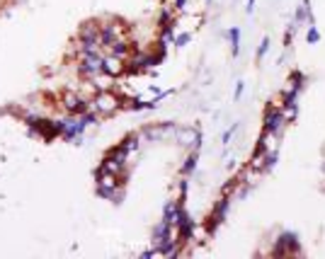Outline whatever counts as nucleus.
<instances>
[{"label": "nucleus", "instance_id": "nucleus-2", "mask_svg": "<svg viewBox=\"0 0 325 259\" xmlns=\"http://www.w3.org/2000/svg\"><path fill=\"white\" fill-rule=\"evenodd\" d=\"M75 70L85 80H92L104 73V51H92V53H80L75 59Z\"/></svg>", "mask_w": 325, "mask_h": 259}, {"label": "nucleus", "instance_id": "nucleus-16", "mask_svg": "<svg viewBox=\"0 0 325 259\" xmlns=\"http://www.w3.org/2000/svg\"><path fill=\"white\" fill-rule=\"evenodd\" d=\"M189 41H192V32H189V30H187V32H177V34H175V39H173V46H175V49H184Z\"/></svg>", "mask_w": 325, "mask_h": 259}, {"label": "nucleus", "instance_id": "nucleus-17", "mask_svg": "<svg viewBox=\"0 0 325 259\" xmlns=\"http://www.w3.org/2000/svg\"><path fill=\"white\" fill-rule=\"evenodd\" d=\"M315 41H320V32L315 27V22H311L306 30V44H315Z\"/></svg>", "mask_w": 325, "mask_h": 259}, {"label": "nucleus", "instance_id": "nucleus-19", "mask_svg": "<svg viewBox=\"0 0 325 259\" xmlns=\"http://www.w3.org/2000/svg\"><path fill=\"white\" fill-rule=\"evenodd\" d=\"M269 46H272V39L269 37H262V41H260V46H257V61H262L264 56H267V51H269Z\"/></svg>", "mask_w": 325, "mask_h": 259}, {"label": "nucleus", "instance_id": "nucleus-13", "mask_svg": "<svg viewBox=\"0 0 325 259\" xmlns=\"http://www.w3.org/2000/svg\"><path fill=\"white\" fill-rule=\"evenodd\" d=\"M197 160H199V150H192V153L184 158V162H182V177L192 175L194 169H197Z\"/></svg>", "mask_w": 325, "mask_h": 259}, {"label": "nucleus", "instance_id": "nucleus-4", "mask_svg": "<svg viewBox=\"0 0 325 259\" xmlns=\"http://www.w3.org/2000/svg\"><path fill=\"white\" fill-rule=\"evenodd\" d=\"M299 95H301V92L294 90V88H289V90H284L279 95V109L284 111V117L289 124H291V121L296 119V114H299Z\"/></svg>", "mask_w": 325, "mask_h": 259}, {"label": "nucleus", "instance_id": "nucleus-12", "mask_svg": "<svg viewBox=\"0 0 325 259\" xmlns=\"http://www.w3.org/2000/svg\"><path fill=\"white\" fill-rule=\"evenodd\" d=\"M226 37H228L231 53H233V59H235V56H238V51H240V30H238V27H231V30L226 32Z\"/></svg>", "mask_w": 325, "mask_h": 259}, {"label": "nucleus", "instance_id": "nucleus-5", "mask_svg": "<svg viewBox=\"0 0 325 259\" xmlns=\"http://www.w3.org/2000/svg\"><path fill=\"white\" fill-rule=\"evenodd\" d=\"M61 109L66 111V114H83V111L90 109V100H83L78 92H63Z\"/></svg>", "mask_w": 325, "mask_h": 259}, {"label": "nucleus", "instance_id": "nucleus-18", "mask_svg": "<svg viewBox=\"0 0 325 259\" xmlns=\"http://www.w3.org/2000/svg\"><path fill=\"white\" fill-rule=\"evenodd\" d=\"M296 30H299V24H296V22L286 24V32H284V46H286V49H289V46L294 44V34H296Z\"/></svg>", "mask_w": 325, "mask_h": 259}, {"label": "nucleus", "instance_id": "nucleus-11", "mask_svg": "<svg viewBox=\"0 0 325 259\" xmlns=\"http://www.w3.org/2000/svg\"><path fill=\"white\" fill-rule=\"evenodd\" d=\"M277 160H279V150L277 148H269L267 153L262 155V165H260V172H269V169L277 165Z\"/></svg>", "mask_w": 325, "mask_h": 259}, {"label": "nucleus", "instance_id": "nucleus-14", "mask_svg": "<svg viewBox=\"0 0 325 259\" xmlns=\"http://www.w3.org/2000/svg\"><path fill=\"white\" fill-rule=\"evenodd\" d=\"M119 143L126 148V153H136L139 146H141V136H139V133H129V136H124Z\"/></svg>", "mask_w": 325, "mask_h": 259}, {"label": "nucleus", "instance_id": "nucleus-6", "mask_svg": "<svg viewBox=\"0 0 325 259\" xmlns=\"http://www.w3.org/2000/svg\"><path fill=\"white\" fill-rule=\"evenodd\" d=\"M301 252V245H299V238L289 230H282L279 238H277V247L272 249V254H299Z\"/></svg>", "mask_w": 325, "mask_h": 259}, {"label": "nucleus", "instance_id": "nucleus-3", "mask_svg": "<svg viewBox=\"0 0 325 259\" xmlns=\"http://www.w3.org/2000/svg\"><path fill=\"white\" fill-rule=\"evenodd\" d=\"M286 124H289V121H286L284 111L279 109V104H269V107L264 109V121H262V131H264V133H269V136L279 138V136L284 133Z\"/></svg>", "mask_w": 325, "mask_h": 259}, {"label": "nucleus", "instance_id": "nucleus-22", "mask_svg": "<svg viewBox=\"0 0 325 259\" xmlns=\"http://www.w3.org/2000/svg\"><path fill=\"white\" fill-rule=\"evenodd\" d=\"M243 92H245V85H243V82H238V85H235V92H233V100L238 102V100H240V95H243Z\"/></svg>", "mask_w": 325, "mask_h": 259}, {"label": "nucleus", "instance_id": "nucleus-10", "mask_svg": "<svg viewBox=\"0 0 325 259\" xmlns=\"http://www.w3.org/2000/svg\"><path fill=\"white\" fill-rule=\"evenodd\" d=\"M294 22L296 24H304V22H313V12H311V0H301V5H296L294 10Z\"/></svg>", "mask_w": 325, "mask_h": 259}, {"label": "nucleus", "instance_id": "nucleus-9", "mask_svg": "<svg viewBox=\"0 0 325 259\" xmlns=\"http://www.w3.org/2000/svg\"><path fill=\"white\" fill-rule=\"evenodd\" d=\"M126 66H124L122 59H117V56H110V53H104V73L107 75H112V78H119Z\"/></svg>", "mask_w": 325, "mask_h": 259}, {"label": "nucleus", "instance_id": "nucleus-25", "mask_svg": "<svg viewBox=\"0 0 325 259\" xmlns=\"http://www.w3.org/2000/svg\"><path fill=\"white\" fill-rule=\"evenodd\" d=\"M204 3H211V0H204Z\"/></svg>", "mask_w": 325, "mask_h": 259}, {"label": "nucleus", "instance_id": "nucleus-8", "mask_svg": "<svg viewBox=\"0 0 325 259\" xmlns=\"http://www.w3.org/2000/svg\"><path fill=\"white\" fill-rule=\"evenodd\" d=\"M177 17H180V12L175 10L170 3H165V5H160V10H158V27H165V24H177Z\"/></svg>", "mask_w": 325, "mask_h": 259}, {"label": "nucleus", "instance_id": "nucleus-24", "mask_svg": "<svg viewBox=\"0 0 325 259\" xmlns=\"http://www.w3.org/2000/svg\"><path fill=\"white\" fill-rule=\"evenodd\" d=\"M245 5H248V8H245V12H248V15H253V10H255V0H245Z\"/></svg>", "mask_w": 325, "mask_h": 259}, {"label": "nucleus", "instance_id": "nucleus-23", "mask_svg": "<svg viewBox=\"0 0 325 259\" xmlns=\"http://www.w3.org/2000/svg\"><path fill=\"white\" fill-rule=\"evenodd\" d=\"M187 187H189V182H187V180H180V184H177V189H180V194H182V196L187 194Z\"/></svg>", "mask_w": 325, "mask_h": 259}, {"label": "nucleus", "instance_id": "nucleus-7", "mask_svg": "<svg viewBox=\"0 0 325 259\" xmlns=\"http://www.w3.org/2000/svg\"><path fill=\"white\" fill-rule=\"evenodd\" d=\"M170 235H175V228H173V223L170 220H165L163 218L155 228H153V233H151V242L153 245H158V242H163V240H168Z\"/></svg>", "mask_w": 325, "mask_h": 259}, {"label": "nucleus", "instance_id": "nucleus-15", "mask_svg": "<svg viewBox=\"0 0 325 259\" xmlns=\"http://www.w3.org/2000/svg\"><path fill=\"white\" fill-rule=\"evenodd\" d=\"M306 85V73H301V70H291V75H289V88H294V90H304Z\"/></svg>", "mask_w": 325, "mask_h": 259}, {"label": "nucleus", "instance_id": "nucleus-1", "mask_svg": "<svg viewBox=\"0 0 325 259\" xmlns=\"http://www.w3.org/2000/svg\"><path fill=\"white\" fill-rule=\"evenodd\" d=\"M124 107V100L114 90H100L95 92V97L90 100V109L97 117H112L114 111H119Z\"/></svg>", "mask_w": 325, "mask_h": 259}, {"label": "nucleus", "instance_id": "nucleus-20", "mask_svg": "<svg viewBox=\"0 0 325 259\" xmlns=\"http://www.w3.org/2000/svg\"><path fill=\"white\" fill-rule=\"evenodd\" d=\"M177 138L182 140L184 146H187V140H189V143H192V146H194V140L199 138V133H197V131H189V129H184V131H180V133H177Z\"/></svg>", "mask_w": 325, "mask_h": 259}, {"label": "nucleus", "instance_id": "nucleus-21", "mask_svg": "<svg viewBox=\"0 0 325 259\" xmlns=\"http://www.w3.org/2000/svg\"><path fill=\"white\" fill-rule=\"evenodd\" d=\"M235 131H238V124H233L231 129H226V131H224V136H221V143H231V138L235 136Z\"/></svg>", "mask_w": 325, "mask_h": 259}]
</instances>
